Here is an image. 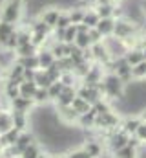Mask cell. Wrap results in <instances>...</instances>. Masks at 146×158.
Returning <instances> with one entry per match:
<instances>
[{"mask_svg":"<svg viewBox=\"0 0 146 158\" xmlns=\"http://www.w3.org/2000/svg\"><path fill=\"white\" fill-rule=\"evenodd\" d=\"M102 88H104V98L108 99L110 103L117 105L126 92V83H122V79L117 77L113 72H106L102 77Z\"/></svg>","mask_w":146,"mask_h":158,"instance_id":"6da1fadb","label":"cell"},{"mask_svg":"<svg viewBox=\"0 0 146 158\" xmlns=\"http://www.w3.org/2000/svg\"><path fill=\"white\" fill-rule=\"evenodd\" d=\"M26 0H4L0 4V20L18 26L24 19Z\"/></svg>","mask_w":146,"mask_h":158,"instance_id":"7a4b0ae2","label":"cell"},{"mask_svg":"<svg viewBox=\"0 0 146 158\" xmlns=\"http://www.w3.org/2000/svg\"><path fill=\"white\" fill-rule=\"evenodd\" d=\"M135 35H141V26L133 24L132 20L121 17V19H115V26H113V37L121 40H128L130 37H135Z\"/></svg>","mask_w":146,"mask_h":158,"instance_id":"3957f363","label":"cell"},{"mask_svg":"<svg viewBox=\"0 0 146 158\" xmlns=\"http://www.w3.org/2000/svg\"><path fill=\"white\" fill-rule=\"evenodd\" d=\"M128 142H130V134H126L121 127L110 131L108 134L104 136V143H106V149H108L110 155H113L115 151H119L124 145H128Z\"/></svg>","mask_w":146,"mask_h":158,"instance_id":"277c9868","label":"cell"},{"mask_svg":"<svg viewBox=\"0 0 146 158\" xmlns=\"http://www.w3.org/2000/svg\"><path fill=\"white\" fill-rule=\"evenodd\" d=\"M102 42L106 44V48H108V53L111 55V59H119V57H124V53H126V50H128V46H126V42L121 39H117V37H113V35H110V37H104Z\"/></svg>","mask_w":146,"mask_h":158,"instance_id":"5b68a950","label":"cell"},{"mask_svg":"<svg viewBox=\"0 0 146 158\" xmlns=\"http://www.w3.org/2000/svg\"><path fill=\"white\" fill-rule=\"evenodd\" d=\"M53 107H55V105H53ZM55 112H57V118H59V121H60L62 125H70V127L77 125L79 116H80L71 105H68V107H55Z\"/></svg>","mask_w":146,"mask_h":158,"instance_id":"8992f818","label":"cell"},{"mask_svg":"<svg viewBox=\"0 0 146 158\" xmlns=\"http://www.w3.org/2000/svg\"><path fill=\"white\" fill-rule=\"evenodd\" d=\"M59 15H60V7H59V6H46V7L40 11L38 19H40L44 24H48L51 30H55L57 20H59Z\"/></svg>","mask_w":146,"mask_h":158,"instance_id":"52a82bcc","label":"cell"},{"mask_svg":"<svg viewBox=\"0 0 146 158\" xmlns=\"http://www.w3.org/2000/svg\"><path fill=\"white\" fill-rule=\"evenodd\" d=\"M9 107H11V110H17V112H28V114H29L36 105H35V101H33V99L18 96V98H15V99H11V101H9Z\"/></svg>","mask_w":146,"mask_h":158,"instance_id":"ba28073f","label":"cell"},{"mask_svg":"<svg viewBox=\"0 0 146 158\" xmlns=\"http://www.w3.org/2000/svg\"><path fill=\"white\" fill-rule=\"evenodd\" d=\"M77 96V86H64L62 92L59 94V98L53 101L55 107H68L73 103V98Z\"/></svg>","mask_w":146,"mask_h":158,"instance_id":"9c48e42d","label":"cell"},{"mask_svg":"<svg viewBox=\"0 0 146 158\" xmlns=\"http://www.w3.org/2000/svg\"><path fill=\"white\" fill-rule=\"evenodd\" d=\"M143 123V119H141V116L137 114V116H128V118L121 119V129L126 132V134H130V136H133L135 134V131H137V127Z\"/></svg>","mask_w":146,"mask_h":158,"instance_id":"30bf717a","label":"cell"},{"mask_svg":"<svg viewBox=\"0 0 146 158\" xmlns=\"http://www.w3.org/2000/svg\"><path fill=\"white\" fill-rule=\"evenodd\" d=\"M36 59H38V66H40V68H49V66L55 63V55L51 53L49 48H38Z\"/></svg>","mask_w":146,"mask_h":158,"instance_id":"8fae6325","label":"cell"},{"mask_svg":"<svg viewBox=\"0 0 146 158\" xmlns=\"http://www.w3.org/2000/svg\"><path fill=\"white\" fill-rule=\"evenodd\" d=\"M113 26H115V19H113V17H108V19H101L95 28L99 30V33H101L102 39H104V37L113 35Z\"/></svg>","mask_w":146,"mask_h":158,"instance_id":"7c38bea8","label":"cell"},{"mask_svg":"<svg viewBox=\"0 0 146 158\" xmlns=\"http://www.w3.org/2000/svg\"><path fill=\"white\" fill-rule=\"evenodd\" d=\"M11 114H13V121H15V129H18V131H28V127H29V114H28V112L11 110Z\"/></svg>","mask_w":146,"mask_h":158,"instance_id":"4fadbf2b","label":"cell"},{"mask_svg":"<svg viewBox=\"0 0 146 158\" xmlns=\"http://www.w3.org/2000/svg\"><path fill=\"white\" fill-rule=\"evenodd\" d=\"M124 59L130 66H135L137 63H141L144 57H143V48H128L126 53H124Z\"/></svg>","mask_w":146,"mask_h":158,"instance_id":"5bb4252c","label":"cell"},{"mask_svg":"<svg viewBox=\"0 0 146 158\" xmlns=\"http://www.w3.org/2000/svg\"><path fill=\"white\" fill-rule=\"evenodd\" d=\"M22 131H18V129H11V131H7V132H4V134H0V149H4V147H9V145H13L15 142H17V138H18V134H20Z\"/></svg>","mask_w":146,"mask_h":158,"instance_id":"9a60e30c","label":"cell"},{"mask_svg":"<svg viewBox=\"0 0 146 158\" xmlns=\"http://www.w3.org/2000/svg\"><path fill=\"white\" fill-rule=\"evenodd\" d=\"M13 127H15V121H13L11 110H0V134L11 131Z\"/></svg>","mask_w":146,"mask_h":158,"instance_id":"2e32d148","label":"cell"},{"mask_svg":"<svg viewBox=\"0 0 146 158\" xmlns=\"http://www.w3.org/2000/svg\"><path fill=\"white\" fill-rule=\"evenodd\" d=\"M15 30H17L15 24H9V22L0 20V50L6 46V42H7V39H9V35H11Z\"/></svg>","mask_w":146,"mask_h":158,"instance_id":"e0dca14e","label":"cell"},{"mask_svg":"<svg viewBox=\"0 0 146 158\" xmlns=\"http://www.w3.org/2000/svg\"><path fill=\"white\" fill-rule=\"evenodd\" d=\"M18 90H20V96H22V98H29V99H33L35 90H36V83L33 81V79H29V81H22V83L18 85Z\"/></svg>","mask_w":146,"mask_h":158,"instance_id":"ac0fdd59","label":"cell"},{"mask_svg":"<svg viewBox=\"0 0 146 158\" xmlns=\"http://www.w3.org/2000/svg\"><path fill=\"white\" fill-rule=\"evenodd\" d=\"M33 81L36 83V86H42V88H48V86H49L51 83H55V81H51V77L48 76L46 68H38V70H35Z\"/></svg>","mask_w":146,"mask_h":158,"instance_id":"d6986e66","label":"cell"},{"mask_svg":"<svg viewBox=\"0 0 146 158\" xmlns=\"http://www.w3.org/2000/svg\"><path fill=\"white\" fill-rule=\"evenodd\" d=\"M4 96H6V99H9V101H11V99H15V98H18V96H20L18 83L6 79V83H4Z\"/></svg>","mask_w":146,"mask_h":158,"instance_id":"ffe728a7","label":"cell"},{"mask_svg":"<svg viewBox=\"0 0 146 158\" xmlns=\"http://www.w3.org/2000/svg\"><path fill=\"white\" fill-rule=\"evenodd\" d=\"M132 81H146V61L143 59L141 63H137L135 66H132Z\"/></svg>","mask_w":146,"mask_h":158,"instance_id":"44dd1931","label":"cell"},{"mask_svg":"<svg viewBox=\"0 0 146 158\" xmlns=\"http://www.w3.org/2000/svg\"><path fill=\"white\" fill-rule=\"evenodd\" d=\"M33 101H35L36 107H42V105H48V103H51V99H49V92H48V88H42V86H36L35 90V96H33Z\"/></svg>","mask_w":146,"mask_h":158,"instance_id":"7402d4cb","label":"cell"},{"mask_svg":"<svg viewBox=\"0 0 146 158\" xmlns=\"http://www.w3.org/2000/svg\"><path fill=\"white\" fill-rule=\"evenodd\" d=\"M111 158H139V149L137 147H132V145H124L122 149L115 151Z\"/></svg>","mask_w":146,"mask_h":158,"instance_id":"603a6c76","label":"cell"},{"mask_svg":"<svg viewBox=\"0 0 146 158\" xmlns=\"http://www.w3.org/2000/svg\"><path fill=\"white\" fill-rule=\"evenodd\" d=\"M115 6L117 2H110V4H97L95 6V11L101 19H108V17H113V11H115Z\"/></svg>","mask_w":146,"mask_h":158,"instance_id":"cb8c5ba5","label":"cell"},{"mask_svg":"<svg viewBox=\"0 0 146 158\" xmlns=\"http://www.w3.org/2000/svg\"><path fill=\"white\" fill-rule=\"evenodd\" d=\"M36 52H38V48H36L33 42H28V44H22V46H18L17 50H15V57L18 59V57H28V55H35Z\"/></svg>","mask_w":146,"mask_h":158,"instance_id":"d4e9b609","label":"cell"},{"mask_svg":"<svg viewBox=\"0 0 146 158\" xmlns=\"http://www.w3.org/2000/svg\"><path fill=\"white\" fill-rule=\"evenodd\" d=\"M84 149H86L93 158H101V155H102V143L97 142V140H88V142L84 143Z\"/></svg>","mask_w":146,"mask_h":158,"instance_id":"484cf974","label":"cell"},{"mask_svg":"<svg viewBox=\"0 0 146 158\" xmlns=\"http://www.w3.org/2000/svg\"><path fill=\"white\" fill-rule=\"evenodd\" d=\"M71 107L79 112V114H86L90 109H91V105L84 99V98H80V96H75L73 98V103H71Z\"/></svg>","mask_w":146,"mask_h":158,"instance_id":"4316f807","label":"cell"},{"mask_svg":"<svg viewBox=\"0 0 146 158\" xmlns=\"http://www.w3.org/2000/svg\"><path fill=\"white\" fill-rule=\"evenodd\" d=\"M26 70H38L40 66H38V59H36V53L35 55H28V57H18L17 59Z\"/></svg>","mask_w":146,"mask_h":158,"instance_id":"83f0119b","label":"cell"},{"mask_svg":"<svg viewBox=\"0 0 146 158\" xmlns=\"http://www.w3.org/2000/svg\"><path fill=\"white\" fill-rule=\"evenodd\" d=\"M84 13H86V9H82V7H77V6L70 7L68 9V15H70L71 24H80L84 20Z\"/></svg>","mask_w":146,"mask_h":158,"instance_id":"f1b7e54d","label":"cell"},{"mask_svg":"<svg viewBox=\"0 0 146 158\" xmlns=\"http://www.w3.org/2000/svg\"><path fill=\"white\" fill-rule=\"evenodd\" d=\"M99 20H101V17L97 15V11L95 9H86V13H84V24L88 26V28H95L97 24H99Z\"/></svg>","mask_w":146,"mask_h":158,"instance_id":"f546056e","label":"cell"},{"mask_svg":"<svg viewBox=\"0 0 146 158\" xmlns=\"http://www.w3.org/2000/svg\"><path fill=\"white\" fill-rule=\"evenodd\" d=\"M73 44H75V46H79L80 50L90 48V46H91L90 35H88V33H84V31H79V33H77V37H75V40H73Z\"/></svg>","mask_w":146,"mask_h":158,"instance_id":"4dcf8cb0","label":"cell"},{"mask_svg":"<svg viewBox=\"0 0 146 158\" xmlns=\"http://www.w3.org/2000/svg\"><path fill=\"white\" fill-rule=\"evenodd\" d=\"M40 153H42V149H40L38 142H33L29 147H26V149H24V153H22L20 156H22V158H36Z\"/></svg>","mask_w":146,"mask_h":158,"instance_id":"1f68e13d","label":"cell"},{"mask_svg":"<svg viewBox=\"0 0 146 158\" xmlns=\"http://www.w3.org/2000/svg\"><path fill=\"white\" fill-rule=\"evenodd\" d=\"M62 88H64V85L60 83V79H59V81H55V83H51V85L48 86V92H49V99H51V103L59 98V94L62 92Z\"/></svg>","mask_w":146,"mask_h":158,"instance_id":"d6a6232c","label":"cell"},{"mask_svg":"<svg viewBox=\"0 0 146 158\" xmlns=\"http://www.w3.org/2000/svg\"><path fill=\"white\" fill-rule=\"evenodd\" d=\"M79 30H77V24H70L66 30H64V37H62V42H68V44H73V40L77 37Z\"/></svg>","mask_w":146,"mask_h":158,"instance_id":"836d02e7","label":"cell"},{"mask_svg":"<svg viewBox=\"0 0 146 158\" xmlns=\"http://www.w3.org/2000/svg\"><path fill=\"white\" fill-rule=\"evenodd\" d=\"M60 83H62L64 86H77V83H80V81H79V77H77L73 72H62Z\"/></svg>","mask_w":146,"mask_h":158,"instance_id":"e575fe53","label":"cell"},{"mask_svg":"<svg viewBox=\"0 0 146 158\" xmlns=\"http://www.w3.org/2000/svg\"><path fill=\"white\" fill-rule=\"evenodd\" d=\"M70 24H71V20H70V15H68V11L60 9V15H59V20H57V26H55V28L66 30V28H68Z\"/></svg>","mask_w":146,"mask_h":158,"instance_id":"d590c367","label":"cell"},{"mask_svg":"<svg viewBox=\"0 0 146 158\" xmlns=\"http://www.w3.org/2000/svg\"><path fill=\"white\" fill-rule=\"evenodd\" d=\"M64 156L66 158H93L84 147H82V149H71V151H68Z\"/></svg>","mask_w":146,"mask_h":158,"instance_id":"8d00e7d4","label":"cell"},{"mask_svg":"<svg viewBox=\"0 0 146 158\" xmlns=\"http://www.w3.org/2000/svg\"><path fill=\"white\" fill-rule=\"evenodd\" d=\"M137 140H141L143 143H146V121H143L139 127H137V131H135V134H133Z\"/></svg>","mask_w":146,"mask_h":158,"instance_id":"74e56055","label":"cell"},{"mask_svg":"<svg viewBox=\"0 0 146 158\" xmlns=\"http://www.w3.org/2000/svg\"><path fill=\"white\" fill-rule=\"evenodd\" d=\"M88 35H90V40H91V44H95V42H101V40H102V35L99 33V30H97V28H90Z\"/></svg>","mask_w":146,"mask_h":158,"instance_id":"f35d334b","label":"cell"},{"mask_svg":"<svg viewBox=\"0 0 146 158\" xmlns=\"http://www.w3.org/2000/svg\"><path fill=\"white\" fill-rule=\"evenodd\" d=\"M141 48H146V31H141Z\"/></svg>","mask_w":146,"mask_h":158,"instance_id":"ab89813d","label":"cell"},{"mask_svg":"<svg viewBox=\"0 0 146 158\" xmlns=\"http://www.w3.org/2000/svg\"><path fill=\"white\" fill-rule=\"evenodd\" d=\"M139 116H141V119H143V121H146V107H143V109L139 110Z\"/></svg>","mask_w":146,"mask_h":158,"instance_id":"60d3db41","label":"cell"},{"mask_svg":"<svg viewBox=\"0 0 146 158\" xmlns=\"http://www.w3.org/2000/svg\"><path fill=\"white\" fill-rule=\"evenodd\" d=\"M6 68H7V66H4V64L0 63V77H4V76H6Z\"/></svg>","mask_w":146,"mask_h":158,"instance_id":"b9f144b4","label":"cell"},{"mask_svg":"<svg viewBox=\"0 0 146 158\" xmlns=\"http://www.w3.org/2000/svg\"><path fill=\"white\" fill-rule=\"evenodd\" d=\"M36 158H51V156H49L48 153H44V151H42V153H40V155H38V156H36Z\"/></svg>","mask_w":146,"mask_h":158,"instance_id":"7bdbcfd3","label":"cell"},{"mask_svg":"<svg viewBox=\"0 0 146 158\" xmlns=\"http://www.w3.org/2000/svg\"><path fill=\"white\" fill-rule=\"evenodd\" d=\"M110 2H113V0H97V4H110Z\"/></svg>","mask_w":146,"mask_h":158,"instance_id":"ee69618b","label":"cell"},{"mask_svg":"<svg viewBox=\"0 0 146 158\" xmlns=\"http://www.w3.org/2000/svg\"><path fill=\"white\" fill-rule=\"evenodd\" d=\"M143 57H144V61H146V48H143Z\"/></svg>","mask_w":146,"mask_h":158,"instance_id":"f6af8a7d","label":"cell"},{"mask_svg":"<svg viewBox=\"0 0 146 158\" xmlns=\"http://www.w3.org/2000/svg\"><path fill=\"white\" fill-rule=\"evenodd\" d=\"M55 158H66V156H55Z\"/></svg>","mask_w":146,"mask_h":158,"instance_id":"bcb514c9","label":"cell"},{"mask_svg":"<svg viewBox=\"0 0 146 158\" xmlns=\"http://www.w3.org/2000/svg\"><path fill=\"white\" fill-rule=\"evenodd\" d=\"M13 158H22V156H13Z\"/></svg>","mask_w":146,"mask_h":158,"instance_id":"7dc6e473","label":"cell"},{"mask_svg":"<svg viewBox=\"0 0 146 158\" xmlns=\"http://www.w3.org/2000/svg\"><path fill=\"white\" fill-rule=\"evenodd\" d=\"M113 2H121V0H113Z\"/></svg>","mask_w":146,"mask_h":158,"instance_id":"c3c4849f","label":"cell"}]
</instances>
